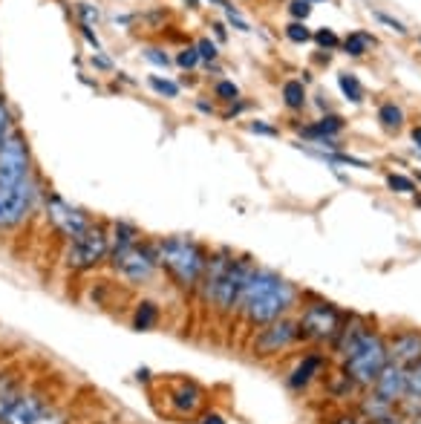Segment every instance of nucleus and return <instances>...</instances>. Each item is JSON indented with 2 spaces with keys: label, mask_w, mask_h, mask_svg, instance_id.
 Masks as SVG:
<instances>
[{
  "label": "nucleus",
  "mask_w": 421,
  "mask_h": 424,
  "mask_svg": "<svg viewBox=\"0 0 421 424\" xmlns=\"http://www.w3.org/2000/svg\"><path fill=\"white\" fill-rule=\"evenodd\" d=\"M297 297H300V292L289 280H283L277 271L254 268L237 315L246 320L249 329H263L268 323L286 318L294 309Z\"/></svg>",
  "instance_id": "nucleus-1"
},
{
  "label": "nucleus",
  "mask_w": 421,
  "mask_h": 424,
  "mask_svg": "<svg viewBox=\"0 0 421 424\" xmlns=\"http://www.w3.org/2000/svg\"><path fill=\"white\" fill-rule=\"evenodd\" d=\"M153 251L159 260V268L168 271V278L185 292H196L202 271L208 266V249L199 246L191 237H168L156 239Z\"/></svg>",
  "instance_id": "nucleus-2"
},
{
  "label": "nucleus",
  "mask_w": 421,
  "mask_h": 424,
  "mask_svg": "<svg viewBox=\"0 0 421 424\" xmlns=\"http://www.w3.org/2000/svg\"><path fill=\"white\" fill-rule=\"evenodd\" d=\"M346 375L360 387V389H372V384L378 381V375L384 373V367L389 363V349H387V338L381 332H367L360 344L341 361Z\"/></svg>",
  "instance_id": "nucleus-3"
},
{
  "label": "nucleus",
  "mask_w": 421,
  "mask_h": 424,
  "mask_svg": "<svg viewBox=\"0 0 421 424\" xmlns=\"http://www.w3.org/2000/svg\"><path fill=\"white\" fill-rule=\"evenodd\" d=\"M344 318L346 315L335 306V303L309 294V303H306L303 312H300V318H297L300 341H309V344L329 341V344H332L335 335H338V329H341V323H344Z\"/></svg>",
  "instance_id": "nucleus-4"
},
{
  "label": "nucleus",
  "mask_w": 421,
  "mask_h": 424,
  "mask_svg": "<svg viewBox=\"0 0 421 424\" xmlns=\"http://www.w3.org/2000/svg\"><path fill=\"white\" fill-rule=\"evenodd\" d=\"M254 268H257V263L249 254L234 257L231 268L217 283L214 294H210V309H214L217 315H222V318H231L234 312H239V303H243V294H246V286L254 275Z\"/></svg>",
  "instance_id": "nucleus-5"
},
{
  "label": "nucleus",
  "mask_w": 421,
  "mask_h": 424,
  "mask_svg": "<svg viewBox=\"0 0 421 424\" xmlns=\"http://www.w3.org/2000/svg\"><path fill=\"white\" fill-rule=\"evenodd\" d=\"M110 257V234L104 225H89L81 237L70 239V246L64 251V266L70 271H93Z\"/></svg>",
  "instance_id": "nucleus-6"
},
{
  "label": "nucleus",
  "mask_w": 421,
  "mask_h": 424,
  "mask_svg": "<svg viewBox=\"0 0 421 424\" xmlns=\"http://www.w3.org/2000/svg\"><path fill=\"white\" fill-rule=\"evenodd\" d=\"M107 260H110L115 275H122L127 283H147L159 268L153 242H136V246H130V249L110 251Z\"/></svg>",
  "instance_id": "nucleus-7"
},
{
  "label": "nucleus",
  "mask_w": 421,
  "mask_h": 424,
  "mask_svg": "<svg viewBox=\"0 0 421 424\" xmlns=\"http://www.w3.org/2000/svg\"><path fill=\"white\" fill-rule=\"evenodd\" d=\"M29 144L20 130H9V136L0 142V188H12L29 179Z\"/></svg>",
  "instance_id": "nucleus-8"
},
{
  "label": "nucleus",
  "mask_w": 421,
  "mask_h": 424,
  "mask_svg": "<svg viewBox=\"0 0 421 424\" xmlns=\"http://www.w3.org/2000/svg\"><path fill=\"white\" fill-rule=\"evenodd\" d=\"M300 341V329H297V320L291 318H280L275 323L263 326L254 341H251V355L254 358H272V355H280L286 352L289 347H294Z\"/></svg>",
  "instance_id": "nucleus-9"
},
{
  "label": "nucleus",
  "mask_w": 421,
  "mask_h": 424,
  "mask_svg": "<svg viewBox=\"0 0 421 424\" xmlns=\"http://www.w3.org/2000/svg\"><path fill=\"white\" fill-rule=\"evenodd\" d=\"M32 199H35V185L29 179L12 188H0V231L20 225L29 217V211H32Z\"/></svg>",
  "instance_id": "nucleus-10"
},
{
  "label": "nucleus",
  "mask_w": 421,
  "mask_h": 424,
  "mask_svg": "<svg viewBox=\"0 0 421 424\" xmlns=\"http://www.w3.org/2000/svg\"><path fill=\"white\" fill-rule=\"evenodd\" d=\"M46 220H49V225L61 234L64 239H75V237H81L89 225H93V223L87 220L84 211L73 208L70 202H64L58 194L46 197Z\"/></svg>",
  "instance_id": "nucleus-11"
},
{
  "label": "nucleus",
  "mask_w": 421,
  "mask_h": 424,
  "mask_svg": "<svg viewBox=\"0 0 421 424\" xmlns=\"http://www.w3.org/2000/svg\"><path fill=\"white\" fill-rule=\"evenodd\" d=\"M49 407V399H46V392L41 387H32V389H23L20 392V399L15 401V407L6 413L4 424H35L44 410Z\"/></svg>",
  "instance_id": "nucleus-12"
},
{
  "label": "nucleus",
  "mask_w": 421,
  "mask_h": 424,
  "mask_svg": "<svg viewBox=\"0 0 421 424\" xmlns=\"http://www.w3.org/2000/svg\"><path fill=\"white\" fill-rule=\"evenodd\" d=\"M389 349V361L398 363V367L410 370L421 361V332L418 329H401L393 338L387 341Z\"/></svg>",
  "instance_id": "nucleus-13"
},
{
  "label": "nucleus",
  "mask_w": 421,
  "mask_h": 424,
  "mask_svg": "<svg viewBox=\"0 0 421 424\" xmlns=\"http://www.w3.org/2000/svg\"><path fill=\"white\" fill-rule=\"evenodd\" d=\"M367 332H372L370 318H364V315H346L344 323H341V329H338V335H335V341H332V352L344 361L360 344V338H364Z\"/></svg>",
  "instance_id": "nucleus-14"
},
{
  "label": "nucleus",
  "mask_w": 421,
  "mask_h": 424,
  "mask_svg": "<svg viewBox=\"0 0 421 424\" xmlns=\"http://www.w3.org/2000/svg\"><path fill=\"white\" fill-rule=\"evenodd\" d=\"M168 401H170V413L173 416H196L202 410L205 401V392L194 384V381H176V387L168 392Z\"/></svg>",
  "instance_id": "nucleus-15"
},
{
  "label": "nucleus",
  "mask_w": 421,
  "mask_h": 424,
  "mask_svg": "<svg viewBox=\"0 0 421 424\" xmlns=\"http://www.w3.org/2000/svg\"><path fill=\"white\" fill-rule=\"evenodd\" d=\"M372 389L378 392V396H384L387 401L398 404V401L407 396V370L389 361L387 367H384V373L378 375V381L372 384Z\"/></svg>",
  "instance_id": "nucleus-16"
},
{
  "label": "nucleus",
  "mask_w": 421,
  "mask_h": 424,
  "mask_svg": "<svg viewBox=\"0 0 421 424\" xmlns=\"http://www.w3.org/2000/svg\"><path fill=\"white\" fill-rule=\"evenodd\" d=\"M358 413L364 421H372V424H389V421H401L398 416V404L387 401L384 396H378V392H367L364 399L358 401Z\"/></svg>",
  "instance_id": "nucleus-17"
},
{
  "label": "nucleus",
  "mask_w": 421,
  "mask_h": 424,
  "mask_svg": "<svg viewBox=\"0 0 421 424\" xmlns=\"http://www.w3.org/2000/svg\"><path fill=\"white\" fill-rule=\"evenodd\" d=\"M323 367H326V355H323V352H309V355L291 370V375H289V389H294V392L306 389V387L323 373Z\"/></svg>",
  "instance_id": "nucleus-18"
},
{
  "label": "nucleus",
  "mask_w": 421,
  "mask_h": 424,
  "mask_svg": "<svg viewBox=\"0 0 421 424\" xmlns=\"http://www.w3.org/2000/svg\"><path fill=\"white\" fill-rule=\"evenodd\" d=\"M346 127V121L335 113H326L323 118H318L315 125H306V127H300V136L303 139H312V142H326V139H335L341 130Z\"/></svg>",
  "instance_id": "nucleus-19"
},
{
  "label": "nucleus",
  "mask_w": 421,
  "mask_h": 424,
  "mask_svg": "<svg viewBox=\"0 0 421 424\" xmlns=\"http://www.w3.org/2000/svg\"><path fill=\"white\" fill-rule=\"evenodd\" d=\"M23 375L18 373H0V424H4L6 413L15 407V401L20 399L23 392Z\"/></svg>",
  "instance_id": "nucleus-20"
},
{
  "label": "nucleus",
  "mask_w": 421,
  "mask_h": 424,
  "mask_svg": "<svg viewBox=\"0 0 421 424\" xmlns=\"http://www.w3.org/2000/svg\"><path fill=\"white\" fill-rule=\"evenodd\" d=\"M142 242V234L133 223H125V220H115L113 223V231H110V251H118V249H130Z\"/></svg>",
  "instance_id": "nucleus-21"
},
{
  "label": "nucleus",
  "mask_w": 421,
  "mask_h": 424,
  "mask_svg": "<svg viewBox=\"0 0 421 424\" xmlns=\"http://www.w3.org/2000/svg\"><path fill=\"white\" fill-rule=\"evenodd\" d=\"M159 323V306L153 300H139L133 309V329L139 332H150Z\"/></svg>",
  "instance_id": "nucleus-22"
},
{
  "label": "nucleus",
  "mask_w": 421,
  "mask_h": 424,
  "mask_svg": "<svg viewBox=\"0 0 421 424\" xmlns=\"http://www.w3.org/2000/svg\"><path fill=\"white\" fill-rule=\"evenodd\" d=\"M375 44H378V41H375L370 32H349V35L344 38V44H341V46L346 49V55H349V58H364V55H367Z\"/></svg>",
  "instance_id": "nucleus-23"
},
{
  "label": "nucleus",
  "mask_w": 421,
  "mask_h": 424,
  "mask_svg": "<svg viewBox=\"0 0 421 424\" xmlns=\"http://www.w3.org/2000/svg\"><path fill=\"white\" fill-rule=\"evenodd\" d=\"M283 104L289 110H303L306 107V84L297 81V78L286 81L283 84Z\"/></svg>",
  "instance_id": "nucleus-24"
},
{
  "label": "nucleus",
  "mask_w": 421,
  "mask_h": 424,
  "mask_svg": "<svg viewBox=\"0 0 421 424\" xmlns=\"http://www.w3.org/2000/svg\"><path fill=\"white\" fill-rule=\"evenodd\" d=\"M378 121L384 130H401L404 127V110L396 101H387L378 107Z\"/></svg>",
  "instance_id": "nucleus-25"
},
{
  "label": "nucleus",
  "mask_w": 421,
  "mask_h": 424,
  "mask_svg": "<svg viewBox=\"0 0 421 424\" xmlns=\"http://www.w3.org/2000/svg\"><path fill=\"white\" fill-rule=\"evenodd\" d=\"M326 389H329V396H335V399H349V392H352V389H360V387H358V384L346 375V370L341 367V373H332V375H329Z\"/></svg>",
  "instance_id": "nucleus-26"
},
{
  "label": "nucleus",
  "mask_w": 421,
  "mask_h": 424,
  "mask_svg": "<svg viewBox=\"0 0 421 424\" xmlns=\"http://www.w3.org/2000/svg\"><path fill=\"white\" fill-rule=\"evenodd\" d=\"M338 87H341V93L346 96V101H352V104L364 101V87H360L355 73H341L338 75Z\"/></svg>",
  "instance_id": "nucleus-27"
},
{
  "label": "nucleus",
  "mask_w": 421,
  "mask_h": 424,
  "mask_svg": "<svg viewBox=\"0 0 421 424\" xmlns=\"http://www.w3.org/2000/svg\"><path fill=\"white\" fill-rule=\"evenodd\" d=\"M147 84H150V89H153V93H159L162 99H176V96H179V84H176V81H168V78H162V75H150Z\"/></svg>",
  "instance_id": "nucleus-28"
},
{
  "label": "nucleus",
  "mask_w": 421,
  "mask_h": 424,
  "mask_svg": "<svg viewBox=\"0 0 421 424\" xmlns=\"http://www.w3.org/2000/svg\"><path fill=\"white\" fill-rule=\"evenodd\" d=\"M387 185L396 194H415V179L401 176V173H387Z\"/></svg>",
  "instance_id": "nucleus-29"
},
{
  "label": "nucleus",
  "mask_w": 421,
  "mask_h": 424,
  "mask_svg": "<svg viewBox=\"0 0 421 424\" xmlns=\"http://www.w3.org/2000/svg\"><path fill=\"white\" fill-rule=\"evenodd\" d=\"M286 38H289L291 44H306V41H312V32H309V26H306L303 20H291V23L286 26Z\"/></svg>",
  "instance_id": "nucleus-30"
},
{
  "label": "nucleus",
  "mask_w": 421,
  "mask_h": 424,
  "mask_svg": "<svg viewBox=\"0 0 421 424\" xmlns=\"http://www.w3.org/2000/svg\"><path fill=\"white\" fill-rule=\"evenodd\" d=\"M407 396L410 399H421V361L415 367L407 370Z\"/></svg>",
  "instance_id": "nucleus-31"
},
{
  "label": "nucleus",
  "mask_w": 421,
  "mask_h": 424,
  "mask_svg": "<svg viewBox=\"0 0 421 424\" xmlns=\"http://www.w3.org/2000/svg\"><path fill=\"white\" fill-rule=\"evenodd\" d=\"M196 52H199V58L202 61H208V64H214V61L220 58V46L210 41V38H202V41H196Z\"/></svg>",
  "instance_id": "nucleus-32"
},
{
  "label": "nucleus",
  "mask_w": 421,
  "mask_h": 424,
  "mask_svg": "<svg viewBox=\"0 0 421 424\" xmlns=\"http://www.w3.org/2000/svg\"><path fill=\"white\" fill-rule=\"evenodd\" d=\"M199 61H202V58H199V52H196V46H185L182 52H179V55H176V64H179V67H182V70H194V67L199 64Z\"/></svg>",
  "instance_id": "nucleus-33"
},
{
  "label": "nucleus",
  "mask_w": 421,
  "mask_h": 424,
  "mask_svg": "<svg viewBox=\"0 0 421 424\" xmlns=\"http://www.w3.org/2000/svg\"><path fill=\"white\" fill-rule=\"evenodd\" d=\"M214 93H217V99H222V101H237L239 99V87L234 84V81H220L217 87H214Z\"/></svg>",
  "instance_id": "nucleus-34"
},
{
  "label": "nucleus",
  "mask_w": 421,
  "mask_h": 424,
  "mask_svg": "<svg viewBox=\"0 0 421 424\" xmlns=\"http://www.w3.org/2000/svg\"><path fill=\"white\" fill-rule=\"evenodd\" d=\"M289 15L294 20H303L306 23V18L312 15V4H309V0H289Z\"/></svg>",
  "instance_id": "nucleus-35"
},
{
  "label": "nucleus",
  "mask_w": 421,
  "mask_h": 424,
  "mask_svg": "<svg viewBox=\"0 0 421 424\" xmlns=\"http://www.w3.org/2000/svg\"><path fill=\"white\" fill-rule=\"evenodd\" d=\"M78 18H81V26H89V29H93V23H99L101 12H99L93 4H78Z\"/></svg>",
  "instance_id": "nucleus-36"
},
{
  "label": "nucleus",
  "mask_w": 421,
  "mask_h": 424,
  "mask_svg": "<svg viewBox=\"0 0 421 424\" xmlns=\"http://www.w3.org/2000/svg\"><path fill=\"white\" fill-rule=\"evenodd\" d=\"M375 15V20L378 23H384L387 29H389V32H396V35H407V26L401 23V20H396L393 15H387V12H372Z\"/></svg>",
  "instance_id": "nucleus-37"
},
{
  "label": "nucleus",
  "mask_w": 421,
  "mask_h": 424,
  "mask_svg": "<svg viewBox=\"0 0 421 424\" xmlns=\"http://www.w3.org/2000/svg\"><path fill=\"white\" fill-rule=\"evenodd\" d=\"M312 38L318 41V46H326V49H338L341 46V38L332 32V29H318Z\"/></svg>",
  "instance_id": "nucleus-38"
},
{
  "label": "nucleus",
  "mask_w": 421,
  "mask_h": 424,
  "mask_svg": "<svg viewBox=\"0 0 421 424\" xmlns=\"http://www.w3.org/2000/svg\"><path fill=\"white\" fill-rule=\"evenodd\" d=\"M144 58L150 61V64H156V67H170V55L165 49H159V46H147Z\"/></svg>",
  "instance_id": "nucleus-39"
},
{
  "label": "nucleus",
  "mask_w": 421,
  "mask_h": 424,
  "mask_svg": "<svg viewBox=\"0 0 421 424\" xmlns=\"http://www.w3.org/2000/svg\"><path fill=\"white\" fill-rule=\"evenodd\" d=\"M9 136V107H6V99L0 96V142Z\"/></svg>",
  "instance_id": "nucleus-40"
},
{
  "label": "nucleus",
  "mask_w": 421,
  "mask_h": 424,
  "mask_svg": "<svg viewBox=\"0 0 421 424\" xmlns=\"http://www.w3.org/2000/svg\"><path fill=\"white\" fill-rule=\"evenodd\" d=\"M228 23H231L234 29H239V32H251V26H249L243 18H239V12H237V9H228Z\"/></svg>",
  "instance_id": "nucleus-41"
},
{
  "label": "nucleus",
  "mask_w": 421,
  "mask_h": 424,
  "mask_svg": "<svg viewBox=\"0 0 421 424\" xmlns=\"http://www.w3.org/2000/svg\"><path fill=\"white\" fill-rule=\"evenodd\" d=\"M249 130L257 133V136H277V127H268V125H263V121H251Z\"/></svg>",
  "instance_id": "nucleus-42"
},
{
  "label": "nucleus",
  "mask_w": 421,
  "mask_h": 424,
  "mask_svg": "<svg viewBox=\"0 0 421 424\" xmlns=\"http://www.w3.org/2000/svg\"><path fill=\"white\" fill-rule=\"evenodd\" d=\"M93 67H99V70H113V61L104 58L101 52H96V55H93Z\"/></svg>",
  "instance_id": "nucleus-43"
},
{
  "label": "nucleus",
  "mask_w": 421,
  "mask_h": 424,
  "mask_svg": "<svg viewBox=\"0 0 421 424\" xmlns=\"http://www.w3.org/2000/svg\"><path fill=\"white\" fill-rule=\"evenodd\" d=\"M202 424H225V418L220 413H205L202 416Z\"/></svg>",
  "instance_id": "nucleus-44"
},
{
  "label": "nucleus",
  "mask_w": 421,
  "mask_h": 424,
  "mask_svg": "<svg viewBox=\"0 0 421 424\" xmlns=\"http://www.w3.org/2000/svg\"><path fill=\"white\" fill-rule=\"evenodd\" d=\"M335 424H364V418H360V416H344V418H338Z\"/></svg>",
  "instance_id": "nucleus-45"
},
{
  "label": "nucleus",
  "mask_w": 421,
  "mask_h": 424,
  "mask_svg": "<svg viewBox=\"0 0 421 424\" xmlns=\"http://www.w3.org/2000/svg\"><path fill=\"white\" fill-rule=\"evenodd\" d=\"M210 29H214V32H217V38H220V41H225V38H228V32H225V26H222V23H214Z\"/></svg>",
  "instance_id": "nucleus-46"
},
{
  "label": "nucleus",
  "mask_w": 421,
  "mask_h": 424,
  "mask_svg": "<svg viewBox=\"0 0 421 424\" xmlns=\"http://www.w3.org/2000/svg\"><path fill=\"white\" fill-rule=\"evenodd\" d=\"M410 136H413V142H415V147L421 150V127H413V133H410Z\"/></svg>",
  "instance_id": "nucleus-47"
},
{
  "label": "nucleus",
  "mask_w": 421,
  "mask_h": 424,
  "mask_svg": "<svg viewBox=\"0 0 421 424\" xmlns=\"http://www.w3.org/2000/svg\"><path fill=\"white\" fill-rule=\"evenodd\" d=\"M199 110H202V113H214V107L205 104V101H199Z\"/></svg>",
  "instance_id": "nucleus-48"
},
{
  "label": "nucleus",
  "mask_w": 421,
  "mask_h": 424,
  "mask_svg": "<svg viewBox=\"0 0 421 424\" xmlns=\"http://www.w3.org/2000/svg\"><path fill=\"white\" fill-rule=\"evenodd\" d=\"M413 202H415V205L421 208V194H413Z\"/></svg>",
  "instance_id": "nucleus-49"
},
{
  "label": "nucleus",
  "mask_w": 421,
  "mask_h": 424,
  "mask_svg": "<svg viewBox=\"0 0 421 424\" xmlns=\"http://www.w3.org/2000/svg\"><path fill=\"white\" fill-rule=\"evenodd\" d=\"M415 182H418V185H421V170H418V173H415Z\"/></svg>",
  "instance_id": "nucleus-50"
},
{
  "label": "nucleus",
  "mask_w": 421,
  "mask_h": 424,
  "mask_svg": "<svg viewBox=\"0 0 421 424\" xmlns=\"http://www.w3.org/2000/svg\"><path fill=\"white\" fill-rule=\"evenodd\" d=\"M309 4H323V0H309Z\"/></svg>",
  "instance_id": "nucleus-51"
},
{
  "label": "nucleus",
  "mask_w": 421,
  "mask_h": 424,
  "mask_svg": "<svg viewBox=\"0 0 421 424\" xmlns=\"http://www.w3.org/2000/svg\"><path fill=\"white\" fill-rule=\"evenodd\" d=\"M418 44H421V35H418Z\"/></svg>",
  "instance_id": "nucleus-52"
}]
</instances>
